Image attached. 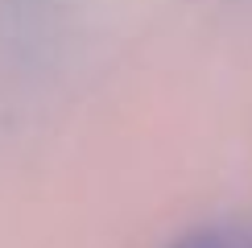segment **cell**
<instances>
[{
    "label": "cell",
    "mask_w": 252,
    "mask_h": 248,
    "mask_svg": "<svg viewBox=\"0 0 252 248\" xmlns=\"http://www.w3.org/2000/svg\"><path fill=\"white\" fill-rule=\"evenodd\" d=\"M170 248H232V244H227L219 232H190V236H182V240L170 244Z\"/></svg>",
    "instance_id": "obj_1"
}]
</instances>
